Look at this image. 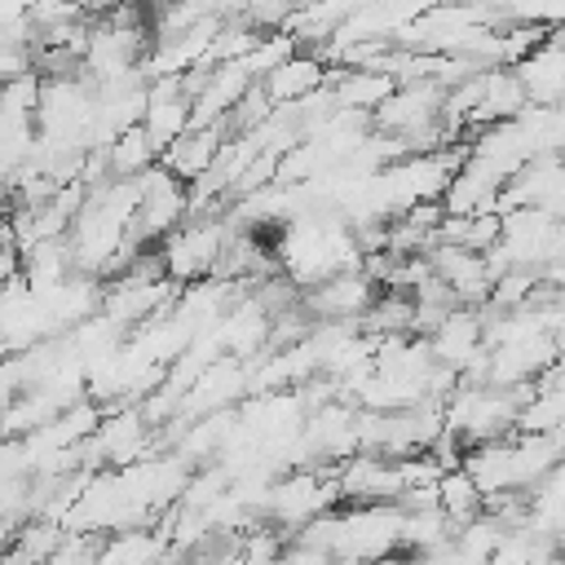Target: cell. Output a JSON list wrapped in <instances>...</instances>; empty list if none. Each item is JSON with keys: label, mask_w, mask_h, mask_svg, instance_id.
Returning <instances> with one entry per match:
<instances>
[{"label": "cell", "mask_w": 565, "mask_h": 565, "mask_svg": "<svg viewBox=\"0 0 565 565\" xmlns=\"http://www.w3.org/2000/svg\"><path fill=\"white\" fill-rule=\"evenodd\" d=\"M402 521H406L402 503H349L340 508L331 556L340 565H375L402 552Z\"/></svg>", "instance_id": "1"}, {"label": "cell", "mask_w": 565, "mask_h": 565, "mask_svg": "<svg viewBox=\"0 0 565 565\" xmlns=\"http://www.w3.org/2000/svg\"><path fill=\"white\" fill-rule=\"evenodd\" d=\"M340 508V486H335V463H322V468H287L274 477L269 494H265V521L278 525V530H300L309 525L313 516Z\"/></svg>", "instance_id": "2"}, {"label": "cell", "mask_w": 565, "mask_h": 565, "mask_svg": "<svg viewBox=\"0 0 565 565\" xmlns=\"http://www.w3.org/2000/svg\"><path fill=\"white\" fill-rule=\"evenodd\" d=\"M234 225L225 212H212V216H185L163 243H159V256H163V269L177 287L185 282H199V278H216V265H221V252L230 243Z\"/></svg>", "instance_id": "3"}, {"label": "cell", "mask_w": 565, "mask_h": 565, "mask_svg": "<svg viewBox=\"0 0 565 565\" xmlns=\"http://www.w3.org/2000/svg\"><path fill=\"white\" fill-rule=\"evenodd\" d=\"M194 124V97L185 88V75H159L146 84V115L141 128L154 137L159 150H168L185 128Z\"/></svg>", "instance_id": "4"}, {"label": "cell", "mask_w": 565, "mask_h": 565, "mask_svg": "<svg viewBox=\"0 0 565 565\" xmlns=\"http://www.w3.org/2000/svg\"><path fill=\"white\" fill-rule=\"evenodd\" d=\"M428 265H433V274L455 291L459 305L481 309V305L490 300L494 278H490L486 252H472V247H459V243H437V247L428 252Z\"/></svg>", "instance_id": "5"}, {"label": "cell", "mask_w": 565, "mask_h": 565, "mask_svg": "<svg viewBox=\"0 0 565 565\" xmlns=\"http://www.w3.org/2000/svg\"><path fill=\"white\" fill-rule=\"evenodd\" d=\"M371 300H375V282L362 269H344L305 291V309L318 322H358L371 309Z\"/></svg>", "instance_id": "6"}, {"label": "cell", "mask_w": 565, "mask_h": 565, "mask_svg": "<svg viewBox=\"0 0 565 565\" xmlns=\"http://www.w3.org/2000/svg\"><path fill=\"white\" fill-rule=\"evenodd\" d=\"M428 349H433V358H437L441 366H450V371L463 375V366L486 349V313L472 309V305H455V309L428 331Z\"/></svg>", "instance_id": "7"}, {"label": "cell", "mask_w": 565, "mask_h": 565, "mask_svg": "<svg viewBox=\"0 0 565 565\" xmlns=\"http://www.w3.org/2000/svg\"><path fill=\"white\" fill-rule=\"evenodd\" d=\"M225 137H230V124H190V128L159 154V163H163L172 177H181V181L190 185V181H199V177L212 168V159H216V150L225 146Z\"/></svg>", "instance_id": "8"}, {"label": "cell", "mask_w": 565, "mask_h": 565, "mask_svg": "<svg viewBox=\"0 0 565 565\" xmlns=\"http://www.w3.org/2000/svg\"><path fill=\"white\" fill-rule=\"evenodd\" d=\"M525 106H530V93H525L516 66H490V71H481V102L472 110V128L516 119Z\"/></svg>", "instance_id": "9"}, {"label": "cell", "mask_w": 565, "mask_h": 565, "mask_svg": "<svg viewBox=\"0 0 565 565\" xmlns=\"http://www.w3.org/2000/svg\"><path fill=\"white\" fill-rule=\"evenodd\" d=\"M516 75L534 106H561L565 102V49L556 40H543L516 62Z\"/></svg>", "instance_id": "10"}, {"label": "cell", "mask_w": 565, "mask_h": 565, "mask_svg": "<svg viewBox=\"0 0 565 565\" xmlns=\"http://www.w3.org/2000/svg\"><path fill=\"white\" fill-rule=\"evenodd\" d=\"M327 84L344 110H362V115H375L388 102V93L397 88V79L388 71H366V66H331Z\"/></svg>", "instance_id": "11"}, {"label": "cell", "mask_w": 565, "mask_h": 565, "mask_svg": "<svg viewBox=\"0 0 565 565\" xmlns=\"http://www.w3.org/2000/svg\"><path fill=\"white\" fill-rule=\"evenodd\" d=\"M327 75H331V66H327L318 53L296 49V53H291L278 71H269L260 84H265V93L274 97V106H287V102H300V97L318 93V88L327 84Z\"/></svg>", "instance_id": "12"}, {"label": "cell", "mask_w": 565, "mask_h": 565, "mask_svg": "<svg viewBox=\"0 0 565 565\" xmlns=\"http://www.w3.org/2000/svg\"><path fill=\"white\" fill-rule=\"evenodd\" d=\"M172 547L168 530H115L102 547H97V565H159V556Z\"/></svg>", "instance_id": "13"}, {"label": "cell", "mask_w": 565, "mask_h": 565, "mask_svg": "<svg viewBox=\"0 0 565 565\" xmlns=\"http://www.w3.org/2000/svg\"><path fill=\"white\" fill-rule=\"evenodd\" d=\"M159 146H154V137L141 128V124H132V128H124L110 146H106V172L110 177H141V172H150L154 163H159Z\"/></svg>", "instance_id": "14"}, {"label": "cell", "mask_w": 565, "mask_h": 565, "mask_svg": "<svg viewBox=\"0 0 565 565\" xmlns=\"http://www.w3.org/2000/svg\"><path fill=\"white\" fill-rule=\"evenodd\" d=\"M437 508L450 516L455 530H459L463 521H472V516L486 512V494H481V486L472 481V472H468L463 463L441 472V481H437Z\"/></svg>", "instance_id": "15"}, {"label": "cell", "mask_w": 565, "mask_h": 565, "mask_svg": "<svg viewBox=\"0 0 565 565\" xmlns=\"http://www.w3.org/2000/svg\"><path fill=\"white\" fill-rule=\"evenodd\" d=\"M35 71V31L31 22L0 26V84Z\"/></svg>", "instance_id": "16"}, {"label": "cell", "mask_w": 565, "mask_h": 565, "mask_svg": "<svg viewBox=\"0 0 565 565\" xmlns=\"http://www.w3.org/2000/svg\"><path fill=\"white\" fill-rule=\"evenodd\" d=\"M296 49H300V40H296L291 31H282V26H278V31L260 35V40L238 57V66H243L252 79H265V75H269V71H278Z\"/></svg>", "instance_id": "17"}, {"label": "cell", "mask_w": 565, "mask_h": 565, "mask_svg": "<svg viewBox=\"0 0 565 565\" xmlns=\"http://www.w3.org/2000/svg\"><path fill=\"white\" fill-rule=\"evenodd\" d=\"M13 274H22V247L13 238L9 216H0V282H9Z\"/></svg>", "instance_id": "18"}, {"label": "cell", "mask_w": 565, "mask_h": 565, "mask_svg": "<svg viewBox=\"0 0 565 565\" xmlns=\"http://www.w3.org/2000/svg\"><path fill=\"white\" fill-rule=\"evenodd\" d=\"M547 150L565 159V102L552 106V141H547Z\"/></svg>", "instance_id": "19"}]
</instances>
